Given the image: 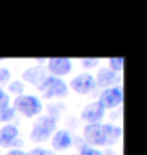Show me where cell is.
Wrapping results in <instances>:
<instances>
[{
  "mask_svg": "<svg viewBox=\"0 0 147 155\" xmlns=\"http://www.w3.org/2000/svg\"><path fill=\"white\" fill-rule=\"evenodd\" d=\"M86 141L92 146H106L114 144L122 135V128L109 124H87L82 131Z\"/></svg>",
  "mask_w": 147,
  "mask_h": 155,
  "instance_id": "obj_1",
  "label": "cell"
},
{
  "mask_svg": "<svg viewBox=\"0 0 147 155\" xmlns=\"http://www.w3.org/2000/svg\"><path fill=\"white\" fill-rule=\"evenodd\" d=\"M13 109L21 112L25 117H33L43 111V103L35 95H18L15 98V108Z\"/></svg>",
  "mask_w": 147,
  "mask_h": 155,
  "instance_id": "obj_2",
  "label": "cell"
},
{
  "mask_svg": "<svg viewBox=\"0 0 147 155\" xmlns=\"http://www.w3.org/2000/svg\"><path fill=\"white\" fill-rule=\"evenodd\" d=\"M55 125H57V120L51 116H41L35 120L32 131H30V139L35 141V143H41V141L47 139L49 136L54 133Z\"/></svg>",
  "mask_w": 147,
  "mask_h": 155,
  "instance_id": "obj_3",
  "label": "cell"
},
{
  "mask_svg": "<svg viewBox=\"0 0 147 155\" xmlns=\"http://www.w3.org/2000/svg\"><path fill=\"white\" fill-rule=\"evenodd\" d=\"M38 89L41 90L44 98H54V97H59V98H64L68 95V87L64 79L60 78H55V76H47L43 79V82L38 86Z\"/></svg>",
  "mask_w": 147,
  "mask_h": 155,
  "instance_id": "obj_4",
  "label": "cell"
},
{
  "mask_svg": "<svg viewBox=\"0 0 147 155\" xmlns=\"http://www.w3.org/2000/svg\"><path fill=\"white\" fill-rule=\"evenodd\" d=\"M70 87L79 95H87L95 89V78L90 73H81L71 79Z\"/></svg>",
  "mask_w": 147,
  "mask_h": 155,
  "instance_id": "obj_5",
  "label": "cell"
},
{
  "mask_svg": "<svg viewBox=\"0 0 147 155\" xmlns=\"http://www.w3.org/2000/svg\"><path fill=\"white\" fill-rule=\"evenodd\" d=\"M122 100H123V90H122V87L114 86V87L104 89L98 101L101 103V106L104 109H113V108L119 106V104L122 103Z\"/></svg>",
  "mask_w": 147,
  "mask_h": 155,
  "instance_id": "obj_6",
  "label": "cell"
},
{
  "mask_svg": "<svg viewBox=\"0 0 147 155\" xmlns=\"http://www.w3.org/2000/svg\"><path fill=\"white\" fill-rule=\"evenodd\" d=\"M47 70L52 73V76H67L73 70V62L65 57H52L47 60Z\"/></svg>",
  "mask_w": 147,
  "mask_h": 155,
  "instance_id": "obj_7",
  "label": "cell"
},
{
  "mask_svg": "<svg viewBox=\"0 0 147 155\" xmlns=\"http://www.w3.org/2000/svg\"><path fill=\"white\" fill-rule=\"evenodd\" d=\"M104 111L106 109L101 106L100 101H93V103H89L87 106H84V109L81 112V117L87 124H98L103 119Z\"/></svg>",
  "mask_w": 147,
  "mask_h": 155,
  "instance_id": "obj_8",
  "label": "cell"
},
{
  "mask_svg": "<svg viewBox=\"0 0 147 155\" xmlns=\"http://www.w3.org/2000/svg\"><path fill=\"white\" fill-rule=\"evenodd\" d=\"M119 73L113 71L111 68H101L96 74V79H95V86H100V87H113L114 84L119 82Z\"/></svg>",
  "mask_w": 147,
  "mask_h": 155,
  "instance_id": "obj_9",
  "label": "cell"
},
{
  "mask_svg": "<svg viewBox=\"0 0 147 155\" xmlns=\"http://www.w3.org/2000/svg\"><path fill=\"white\" fill-rule=\"evenodd\" d=\"M51 144L55 150H67L73 146V138L70 135V131L59 130V131L54 133V136L51 139Z\"/></svg>",
  "mask_w": 147,
  "mask_h": 155,
  "instance_id": "obj_10",
  "label": "cell"
},
{
  "mask_svg": "<svg viewBox=\"0 0 147 155\" xmlns=\"http://www.w3.org/2000/svg\"><path fill=\"white\" fill-rule=\"evenodd\" d=\"M19 135V130L16 125H11V124H6L0 128V146L2 147H10L15 144V141L18 139Z\"/></svg>",
  "mask_w": 147,
  "mask_h": 155,
  "instance_id": "obj_11",
  "label": "cell"
},
{
  "mask_svg": "<svg viewBox=\"0 0 147 155\" xmlns=\"http://www.w3.org/2000/svg\"><path fill=\"white\" fill-rule=\"evenodd\" d=\"M24 78L29 82H33L35 86H40V84L43 82V79L46 78V74H44V70L41 67H30L24 73Z\"/></svg>",
  "mask_w": 147,
  "mask_h": 155,
  "instance_id": "obj_12",
  "label": "cell"
},
{
  "mask_svg": "<svg viewBox=\"0 0 147 155\" xmlns=\"http://www.w3.org/2000/svg\"><path fill=\"white\" fill-rule=\"evenodd\" d=\"M108 63H109V67H108V68H111L113 71L119 73V71H122V70H123V63H125V60H123L122 57H111V59L108 60Z\"/></svg>",
  "mask_w": 147,
  "mask_h": 155,
  "instance_id": "obj_13",
  "label": "cell"
},
{
  "mask_svg": "<svg viewBox=\"0 0 147 155\" xmlns=\"http://www.w3.org/2000/svg\"><path fill=\"white\" fill-rule=\"evenodd\" d=\"M15 114H16V111L10 106L0 108V122H10L11 119H15Z\"/></svg>",
  "mask_w": 147,
  "mask_h": 155,
  "instance_id": "obj_14",
  "label": "cell"
},
{
  "mask_svg": "<svg viewBox=\"0 0 147 155\" xmlns=\"http://www.w3.org/2000/svg\"><path fill=\"white\" fill-rule=\"evenodd\" d=\"M13 94H18V95H22V90H24V84L21 81H13L8 87Z\"/></svg>",
  "mask_w": 147,
  "mask_h": 155,
  "instance_id": "obj_15",
  "label": "cell"
},
{
  "mask_svg": "<svg viewBox=\"0 0 147 155\" xmlns=\"http://www.w3.org/2000/svg\"><path fill=\"white\" fill-rule=\"evenodd\" d=\"M79 155H103V152L98 150V149H95V147L86 146V147H82V149L79 150Z\"/></svg>",
  "mask_w": 147,
  "mask_h": 155,
  "instance_id": "obj_16",
  "label": "cell"
},
{
  "mask_svg": "<svg viewBox=\"0 0 147 155\" xmlns=\"http://www.w3.org/2000/svg\"><path fill=\"white\" fill-rule=\"evenodd\" d=\"M27 155H55L52 150L49 149H43V147H35V149H32Z\"/></svg>",
  "mask_w": 147,
  "mask_h": 155,
  "instance_id": "obj_17",
  "label": "cell"
},
{
  "mask_svg": "<svg viewBox=\"0 0 147 155\" xmlns=\"http://www.w3.org/2000/svg\"><path fill=\"white\" fill-rule=\"evenodd\" d=\"M10 103V95L5 94V90L0 87V108H6Z\"/></svg>",
  "mask_w": 147,
  "mask_h": 155,
  "instance_id": "obj_18",
  "label": "cell"
},
{
  "mask_svg": "<svg viewBox=\"0 0 147 155\" xmlns=\"http://www.w3.org/2000/svg\"><path fill=\"white\" fill-rule=\"evenodd\" d=\"M10 76H11L10 70H6V68H3V67H0V84L8 82V81H10Z\"/></svg>",
  "mask_w": 147,
  "mask_h": 155,
  "instance_id": "obj_19",
  "label": "cell"
},
{
  "mask_svg": "<svg viewBox=\"0 0 147 155\" xmlns=\"http://www.w3.org/2000/svg\"><path fill=\"white\" fill-rule=\"evenodd\" d=\"M81 63L84 67H95L96 63H98V59H82Z\"/></svg>",
  "mask_w": 147,
  "mask_h": 155,
  "instance_id": "obj_20",
  "label": "cell"
},
{
  "mask_svg": "<svg viewBox=\"0 0 147 155\" xmlns=\"http://www.w3.org/2000/svg\"><path fill=\"white\" fill-rule=\"evenodd\" d=\"M5 155H27L24 150H21V149H11L8 150V153H5Z\"/></svg>",
  "mask_w": 147,
  "mask_h": 155,
  "instance_id": "obj_21",
  "label": "cell"
}]
</instances>
